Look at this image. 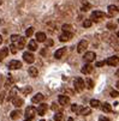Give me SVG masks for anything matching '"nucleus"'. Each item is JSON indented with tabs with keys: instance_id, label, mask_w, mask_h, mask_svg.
<instances>
[{
	"instance_id": "1",
	"label": "nucleus",
	"mask_w": 119,
	"mask_h": 121,
	"mask_svg": "<svg viewBox=\"0 0 119 121\" xmlns=\"http://www.w3.org/2000/svg\"><path fill=\"white\" fill-rule=\"evenodd\" d=\"M73 86H75V90L77 92H81L84 90V88H86V84H84V80L82 78H76L75 82H73Z\"/></svg>"
},
{
	"instance_id": "2",
	"label": "nucleus",
	"mask_w": 119,
	"mask_h": 121,
	"mask_svg": "<svg viewBox=\"0 0 119 121\" xmlns=\"http://www.w3.org/2000/svg\"><path fill=\"white\" fill-rule=\"evenodd\" d=\"M36 113H37V109L35 107H32V106L27 107V109H25V119H34V116H35Z\"/></svg>"
},
{
	"instance_id": "3",
	"label": "nucleus",
	"mask_w": 119,
	"mask_h": 121,
	"mask_svg": "<svg viewBox=\"0 0 119 121\" xmlns=\"http://www.w3.org/2000/svg\"><path fill=\"white\" fill-rule=\"evenodd\" d=\"M105 13L102 11H94L92 13V21L93 22H100L102 18H105Z\"/></svg>"
},
{
	"instance_id": "4",
	"label": "nucleus",
	"mask_w": 119,
	"mask_h": 121,
	"mask_svg": "<svg viewBox=\"0 0 119 121\" xmlns=\"http://www.w3.org/2000/svg\"><path fill=\"white\" fill-rule=\"evenodd\" d=\"M71 37H72L71 31H63V32L60 34V36H59V41H60V42H67Z\"/></svg>"
},
{
	"instance_id": "5",
	"label": "nucleus",
	"mask_w": 119,
	"mask_h": 121,
	"mask_svg": "<svg viewBox=\"0 0 119 121\" xmlns=\"http://www.w3.org/2000/svg\"><path fill=\"white\" fill-rule=\"evenodd\" d=\"M23 59L28 64H32L34 61H35V56H34V54L30 53V52H25V53L23 54Z\"/></svg>"
},
{
	"instance_id": "6",
	"label": "nucleus",
	"mask_w": 119,
	"mask_h": 121,
	"mask_svg": "<svg viewBox=\"0 0 119 121\" xmlns=\"http://www.w3.org/2000/svg\"><path fill=\"white\" fill-rule=\"evenodd\" d=\"M22 67V62L18 60H11L9 64V68L10 70H19Z\"/></svg>"
},
{
	"instance_id": "7",
	"label": "nucleus",
	"mask_w": 119,
	"mask_h": 121,
	"mask_svg": "<svg viewBox=\"0 0 119 121\" xmlns=\"http://www.w3.org/2000/svg\"><path fill=\"white\" fill-rule=\"evenodd\" d=\"M58 102H59V104H61V106H66V104H69L70 103V97L67 96V95H60L59 97H58Z\"/></svg>"
},
{
	"instance_id": "8",
	"label": "nucleus",
	"mask_w": 119,
	"mask_h": 121,
	"mask_svg": "<svg viewBox=\"0 0 119 121\" xmlns=\"http://www.w3.org/2000/svg\"><path fill=\"white\" fill-rule=\"evenodd\" d=\"M95 53L94 52H87L86 54H84V56H83V60L86 61V62H92V61H94L95 60Z\"/></svg>"
},
{
	"instance_id": "9",
	"label": "nucleus",
	"mask_w": 119,
	"mask_h": 121,
	"mask_svg": "<svg viewBox=\"0 0 119 121\" xmlns=\"http://www.w3.org/2000/svg\"><path fill=\"white\" fill-rule=\"evenodd\" d=\"M87 48H88V41L83 40V41H81V42L78 43V46H77V52H78V53H83V52L86 50Z\"/></svg>"
},
{
	"instance_id": "10",
	"label": "nucleus",
	"mask_w": 119,
	"mask_h": 121,
	"mask_svg": "<svg viewBox=\"0 0 119 121\" xmlns=\"http://www.w3.org/2000/svg\"><path fill=\"white\" fill-rule=\"evenodd\" d=\"M106 64H107V65H110V66H117V65L119 64V56L113 55V56L108 58V59L106 60Z\"/></svg>"
},
{
	"instance_id": "11",
	"label": "nucleus",
	"mask_w": 119,
	"mask_h": 121,
	"mask_svg": "<svg viewBox=\"0 0 119 121\" xmlns=\"http://www.w3.org/2000/svg\"><path fill=\"white\" fill-rule=\"evenodd\" d=\"M47 109H48V106L46 104V103H41V104L39 106V108H37V114L39 115H45Z\"/></svg>"
},
{
	"instance_id": "12",
	"label": "nucleus",
	"mask_w": 119,
	"mask_h": 121,
	"mask_svg": "<svg viewBox=\"0 0 119 121\" xmlns=\"http://www.w3.org/2000/svg\"><path fill=\"white\" fill-rule=\"evenodd\" d=\"M92 72H93V66L90 65V62H88L87 65H84V66L82 67V73L89 74V73H92Z\"/></svg>"
},
{
	"instance_id": "13",
	"label": "nucleus",
	"mask_w": 119,
	"mask_h": 121,
	"mask_svg": "<svg viewBox=\"0 0 119 121\" xmlns=\"http://www.w3.org/2000/svg\"><path fill=\"white\" fill-rule=\"evenodd\" d=\"M43 98H45V96H43L41 92H39V94H36L35 96H32L31 102H32V103H40V102L43 101Z\"/></svg>"
},
{
	"instance_id": "14",
	"label": "nucleus",
	"mask_w": 119,
	"mask_h": 121,
	"mask_svg": "<svg viewBox=\"0 0 119 121\" xmlns=\"http://www.w3.org/2000/svg\"><path fill=\"white\" fill-rule=\"evenodd\" d=\"M107 10H108V17H113V16L119 11V9H118L115 5H110V6L107 7Z\"/></svg>"
},
{
	"instance_id": "15",
	"label": "nucleus",
	"mask_w": 119,
	"mask_h": 121,
	"mask_svg": "<svg viewBox=\"0 0 119 121\" xmlns=\"http://www.w3.org/2000/svg\"><path fill=\"white\" fill-rule=\"evenodd\" d=\"M12 102H13V106L17 107V108L22 107V106H23V103H24L23 98H19V97H14V98L12 99Z\"/></svg>"
},
{
	"instance_id": "16",
	"label": "nucleus",
	"mask_w": 119,
	"mask_h": 121,
	"mask_svg": "<svg viewBox=\"0 0 119 121\" xmlns=\"http://www.w3.org/2000/svg\"><path fill=\"white\" fill-rule=\"evenodd\" d=\"M28 73H29V76L32 77V78H36V77L39 76V71H37L36 67H29Z\"/></svg>"
},
{
	"instance_id": "17",
	"label": "nucleus",
	"mask_w": 119,
	"mask_h": 121,
	"mask_svg": "<svg viewBox=\"0 0 119 121\" xmlns=\"http://www.w3.org/2000/svg\"><path fill=\"white\" fill-rule=\"evenodd\" d=\"M47 39H46V34L42 32V31H39L36 32V41L37 42H45Z\"/></svg>"
},
{
	"instance_id": "18",
	"label": "nucleus",
	"mask_w": 119,
	"mask_h": 121,
	"mask_svg": "<svg viewBox=\"0 0 119 121\" xmlns=\"http://www.w3.org/2000/svg\"><path fill=\"white\" fill-rule=\"evenodd\" d=\"M65 52H66V48L65 47H63V48H60V49H58L55 53H54V58L55 59H60L64 54H65Z\"/></svg>"
},
{
	"instance_id": "19",
	"label": "nucleus",
	"mask_w": 119,
	"mask_h": 121,
	"mask_svg": "<svg viewBox=\"0 0 119 121\" xmlns=\"http://www.w3.org/2000/svg\"><path fill=\"white\" fill-rule=\"evenodd\" d=\"M17 95V88H12L11 90H10V92H9V96H7V101H12L14 97H17L16 96Z\"/></svg>"
},
{
	"instance_id": "20",
	"label": "nucleus",
	"mask_w": 119,
	"mask_h": 121,
	"mask_svg": "<svg viewBox=\"0 0 119 121\" xmlns=\"http://www.w3.org/2000/svg\"><path fill=\"white\" fill-rule=\"evenodd\" d=\"M28 48H29V50H31V52L36 50V49H37V41L31 40V41L28 43Z\"/></svg>"
},
{
	"instance_id": "21",
	"label": "nucleus",
	"mask_w": 119,
	"mask_h": 121,
	"mask_svg": "<svg viewBox=\"0 0 119 121\" xmlns=\"http://www.w3.org/2000/svg\"><path fill=\"white\" fill-rule=\"evenodd\" d=\"M9 54V48H1L0 49V61H3Z\"/></svg>"
},
{
	"instance_id": "22",
	"label": "nucleus",
	"mask_w": 119,
	"mask_h": 121,
	"mask_svg": "<svg viewBox=\"0 0 119 121\" xmlns=\"http://www.w3.org/2000/svg\"><path fill=\"white\" fill-rule=\"evenodd\" d=\"M90 9H92V5L87 1V0H82V7H81V10L82 11H88Z\"/></svg>"
},
{
	"instance_id": "23",
	"label": "nucleus",
	"mask_w": 119,
	"mask_h": 121,
	"mask_svg": "<svg viewBox=\"0 0 119 121\" xmlns=\"http://www.w3.org/2000/svg\"><path fill=\"white\" fill-rule=\"evenodd\" d=\"M78 113H79V115H83V116H86V115H89V114L92 113V110H90V108H87V107H84V108H81Z\"/></svg>"
},
{
	"instance_id": "24",
	"label": "nucleus",
	"mask_w": 119,
	"mask_h": 121,
	"mask_svg": "<svg viewBox=\"0 0 119 121\" xmlns=\"http://www.w3.org/2000/svg\"><path fill=\"white\" fill-rule=\"evenodd\" d=\"M21 115H22V113H21L19 110H13V112H11L10 117H11L12 120H17V119H18Z\"/></svg>"
},
{
	"instance_id": "25",
	"label": "nucleus",
	"mask_w": 119,
	"mask_h": 121,
	"mask_svg": "<svg viewBox=\"0 0 119 121\" xmlns=\"http://www.w3.org/2000/svg\"><path fill=\"white\" fill-rule=\"evenodd\" d=\"M24 46H25V39L24 37H21L18 40V42H17V48H18V49H23Z\"/></svg>"
},
{
	"instance_id": "26",
	"label": "nucleus",
	"mask_w": 119,
	"mask_h": 121,
	"mask_svg": "<svg viewBox=\"0 0 119 121\" xmlns=\"http://www.w3.org/2000/svg\"><path fill=\"white\" fill-rule=\"evenodd\" d=\"M31 92H32V88H31V86H25V88L22 89L23 96H27V95H29V94H31Z\"/></svg>"
},
{
	"instance_id": "27",
	"label": "nucleus",
	"mask_w": 119,
	"mask_h": 121,
	"mask_svg": "<svg viewBox=\"0 0 119 121\" xmlns=\"http://www.w3.org/2000/svg\"><path fill=\"white\" fill-rule=\"evenodd\" d=\"M63 94L64 95H67V96H73L75 95V91L72 89H69V88H64L63 89Z\"/></svg>"
},
{
	"instance_id": "28",
	"label": "nucleus",
	"mask_w": 119,
	"mask_h": 121,
	"mask_svg": "<svg viewBox=\"0 0 119 121\" xmlns=\"http://www.w3.org/2000/svg\"><path fill=\"white\" fill-rule=\"evenodd\" d=\"M90 107L99 108L100 107V101H97V99H90Z\"/></svg>"
},
{
	"instance_id": "29",
	"label": "nucleus",
	"mask_w": 119,
	"mask_h": 121,
	"mask_svg": "<svg viewBox=\"0 0 119 121\" xmlns=\"http://www.w3.org/2000/svg\"><path fill=\"white\" fill-rule=\"evenodd\" d=\"M86 84H87L86 86H87L88 89H93V88H94V82H93L90 78H87V79H86Z\"/></svg>"
},
{
	"instance_id": "30",
	"label": "nucleus",
	"mask_w": 119,
	"mask_h": 121,
	"mask_svg": "<svg viewBox=\"0 0 119 121\" xmlns=\"http://www.w3.org/2000/svg\"><path fill=\"white\" fill-rule=\"evenodd\" d=\"M101 108H102V110H104L105 113H110V112H111V106L108 104V103H104V104L101 106Z\"/></svg>"
},
{
	"instance_id": "31",
	"label": "nucleus",
	"mask_w": 119,
	"mask_h": 121,
	"mask_svg": "<svg viewBox=\"0 0 119 121\" xmlns=\"http://www.w3.org/2000/svg\"><path fill=\"white\" fill-rule=\"evenodd\" d=\"M12 84H13V79H12L11 77H9L7 80H6V83H5V88H6V89H10L11 86H12Z\"/></svg>"
},
{
	"instance_id": "32",
	"label": "nucleus",
	"mask_w": 119,
	"mask_h": 121,
	"mask_svg": "<svg viewBox=\"0 0 119 121\" xmlns=\"http://www.w3.org/2000/svg\"><path fill=\"white\" fill-rule=\"evenodd\" d=\"M32 34H34V28H32V26L28 28L27 31H25V36H27V37H30V36H32Z\"/></svg>"
},
{
	"instance_id": "33",
	"label": "nucleus",
	"mask_w": 119,
	"mask_h": 121,
	"mask_svg": "<svg viewBox=\"0 0 119 121\" xmlns=\"http://www.w3.org/2000/svg\"><path fill=\"white\" fill-rule=\"evenodd\" d=\"M92 24H93V21L92 19H86V21L83 22V26L84 28H90Z\"/></svg>"
},
{
	"instance_id": "34",
	"label": "nucleus",
	"mask_w": 119,
	"mask_h": 121,
	"mask_svg": "<svg viewBox=\"0 0 119 121\" xmlns=\"http://www.w3.org/2000/svg\"><path fill=\"white\" fill-rule=\"evenodd\" d=\"M63 116H64V114L59 112V113H57V114L54 115V120H55V121H61V120H63Z\"/></svg>"
},
{
	"instance_id": "35",
	"label": "nucleus",
	"mask_w": 119,
	"mask_h": 121,
	"mask_svg": "<svg viewBox=\"0 0 119 121\" xmlns=\"http://www.w3.org/2000/svg\"><path fill=\"white\" fill-rule=\"evenodd\" d=\"M61 29H63V31H71L72 26H71L70 24H64V25L61 26Z\"/></svg>"
},
{
	"instance_id": "36",
	"label": "nucleus",
	"mask_w": 119,
	"mask_h": 121,
	"mask_svg": "<svg viewBox=\"0 0 119 121\" xmlns=\"http://www.w3.org/2000/svg\"><path fill=\"white\" fill-rule=\"evenodd\" d=\"M10 50H11V53L12 54H16L17 53V50H18V48H17V46H14L13 43L10 46Z\"/></svg>"
},
{
	"instance_id": "37",
	"label": "nucleus",
	"mask_w": 119,
	"mask_h": 121,
	"mask_svg": "<svg viewBox=\"0 0 119 121\" xmlns=\"http://www.w3.org/2000/svg\"><path fill=\"white\" fill-rule=\"evenodd\" d=\"M21 39V36L19 35H12L11 36V41H12V43H16V42H18V40Z\"/></svg>"
},
{
	"instance_id": "38",
	"label": "nucleus",
	"mask_w": 119,
	"mask_h": 121,
	"mask_svg": "<svg viewBox=\"0 0 119 121\" xmlns=\"http://www.w3.org/2000/svg\"><path fill=\"white\" fill-rule=\"evenodd\" d=\"M71 110L73 113H77V112H79V107L76 104V103H73V104H71Z\"/></svg>"
},
{
	"instance_id": "39",
	"label": "nucleus",
	"mask_w": 119,
	"mask_h": 121,
	"mask_svg": "<svg viewBox=\"0 0 119 121\" xmlns=\"http://www.w3.org/2000/svg\"><path fill=\"white\" fill-rule=\"evenodd\" d=\"M5 97H6V92H5V91H3L1 94H0V106L3 104V102H4Z\"/></svg>"
},
{
	"instance_id": "40",
	"label": "nucleus",
	"mask_w": 119,
	"mask_h": 121,
	"mask_svg": "<svg viewBox=\"0 0 119 121\" xmlns=\"http://www.w3.org/2000/svg\"><path fill=\"white\" fill-rule=\"evenodd\" d=\"M45 42H46V47H52V46L54 44V42H53L52 39H48V40H46Z\"/></svg>"
},
{
	"instance_id": "41",
	"label": "nucleus",
	"mask_w": 119,
	"mask_h": 121,
	"mask_svg": "<svg viewBox=\"0 0 119 121\" xmlns=\"http://www.w3.org/2000/svg\"><path fill=\"white\" fill-rule=\"evenodd\" d=\"M110 92H111V96H112V97H114V98H115V97H119V91H114V90H111Z\"/></svg>"
},
{
	"instance_id": "42",
	"label": "nucleus",
	"mask_w": 119,
	"mask_h": 121,
	"mask_svg": "<svg viewBox=\"0 0 119 121\" xmlns=\"http://www.w3.org/2000/svg\"><path fill=\"white\" fill-rule=\"evenodd\" d=\"M105 64H106V61H97L96 67H102V66H105Z\"/></svg>"
},
{
	"instance_id": "43",
	"label": "nucleus",
	"mask_w": 119,
	"mask_h": 121,
	"mask_svg": "<svg viewBox=\"0 0 119 121\" xmlns=\"http://www.w3.org/2000/svg\"><path fill=\"white\" fill-rule=\"evenodd\" d=\"M50 108H52L53 110H58V108H59L58 103H52V106H50Z\"/></svg>"
},
{
	"instance_id": "44",
	"label": "nucleus",
	"mask_w": 119,
	"mask_h": 121,
	"mask_svg": "<svg viewBox=\"0 0 119 121\" xmlns=\"http://www.w3.org/2000/svg\"><path fill=\"white\" fill-rule=\"evenodd\" d=\"M107 29H111V30L115 29V24H113V23H108V24H107Z\"/></svg>"
},
{
	"instance_id": "45",
	"label": "nucleus",
	"mask_w": 119,
	"mask_h": 121,
	"mask_svg": "<svg viewBox=\"0 0 119 121\" xmlns=\"http://www.w3.org/2000/svg\"><path fill=\"white\" fill-rule=\"evenodd\" d=\"M99 121H110V119L106 117V116H100L99 117Z\"/></svg>"
},
{
	"instance_id": "46",
	"label": "nucleus",
	"mask_w": 119,
	"mask_h": 121,
	"mask_svg": "<svg viewBox=\"0 0 119 121\" xmlns=\"http://www.w3.org/2000/svg\"><path fill=\"white\" fill-rule=\"evenodd\" d=\"M46 54V49H43V50H41V55H45Z\"/></svg>"
},
{
	"instance_id": "47",
	"label": "nucleus",
	"mask_w": 119,
	"mask_h": 121,
	"mask_svg": "<svg viewBox=\"0 0 119 121\" xmlns=\"http://www.w3.org/2000/svg\"><path fill=\"white\" fill-rule=\"evenodd\" d=\"M115 77H119V70L115 71Z\"/></svg>"
},
{
	"instance_id": "48",
	"label": "nucleus",
	"mask_w": 119,
	"mask_h": 121,
	"mask_svg": "<svg viewBox=\"0 0 119 121\" xmlns=\"http://www.w3.org/2000/svg\"><path fill=\"white\" fill-rule=\"evenodd\" d=\"M3 43V36H0V44Z\"/></svg>"
},
{
	"instance_id": "49",
	"label": "nucleus",
	"mask_w": 119,
	"mask_h": 121,
	"mask_svg": "<svg viewBox=\"0 0 119 121\" xmlns=\"http://www.w3.org/2000/svg\"><path fill=\"white\" fill-rule=\"evenodd\" d=\"M67 121H73V119L72 117H69V119H67Z\"/></svg>"
},
{
	"instance_id": "50",
	"label": "nucleus",
	"mask_w": 119,
	"mask_h": 121,
	"mask_svg": "<svg viewBox=\"0 0 119 121\" xmlns=\"http://www.w3.org/2000/svg\"><path fill=\"white\" fill-rule=\"evenodd\" d=\"M1 82H3V79H1V77H0V88H1Z\"/></svg>"
},
{
	"instance_id": "51",
	"label": "nucleus",
	"mask_w": 119,
	"mask_h": 121,
	"mask_svg": "<svg viewBox=\"0 0 119 121\" xmlns=\"http://www.w3.org/2000/svg\"><path fill=\"white\" fill-rule=\"evenodd\" d=\"M32 119H25V121H31Z\"/></svg>"
},
{
	"instance_id": "52",
	"label": "nucleus",
	"mask_w": 119,
	"mask_h": 121,
	"mask_svg": "<svg viewBox=\"0 0 119 121\" xmlns=\"http://www.w3.org/2000/svg\"><path fill=\"white\" fill-rule=\"evenodd\" d=\"M117 88H118V89H119V82H118V83H117Z\"/></svg>"
},
{
	"instance_id": "53",
	"label": "nucleus",
	"mask_w": 119,
	"mask_h": 121,
	"mask_svg": "<svg viewBox=\"0 0 119 121\" xmlns=\"http://www.w3.org/2000/svg\"><path fill=\"white\" fill-rule=\"evenodd\" d=\"M3 4V0H0V5H1Z\"/></svg>"
},
{
	"instance_id": "54",
	"label": "nucleus",
	"mask_w": 119,
	"mask_h": 121,
	"mask_svg": "<svg viewBox=\"0 0 119 121\" xmlns=\"http://www.w3.org/2000/svg\"><path fill=\"white\" fill-rule=\"evenodd\" d=\"M117 36H118V37H119V32H118V34H117Z\"/></svg>"
},
{
	"instance_id": "55",
	"label": "nucleus",
	"mask_w": 119,
	"mask_h": 121,
	"mask_svg": "<svg viewBox=\"0 0 119 121\" xmlns=\"http://www.w3.org/2000/svg\"><path fill=\"white\" fill-rule=\"evenodd\" d=\"M40 121H45V120H43V119H42V120H40Z\"/></svg>"
},
{
	"instance_id": "56",
	"label": "nucleus",
	"mask_w": 119,
	"mask_h": 121,
	"mask_svg": "<svg viewBox=\"0 0 119 121\" xmlns=\"http://www.w3.org/2000/svg\"><path fill=\"white\" fill-rule=\"evenodd\" d=\"M118 23H119V19H118Z\"/></svg>"
},
{
	"instance_id": "57",
	"label": "nucleus",
	"mask_w": 119,
	"mask_h": 121,
	"mask_svg": "<svg viewBox=\"0 0 119 121\" xmlns=\"http://www.w3.org/2000/svg\"><path fill=\"white\" fill-rule=\"evenodd\" d=\"M118 9H119V7H118Z\"/></svg>"
}]
</instances>
